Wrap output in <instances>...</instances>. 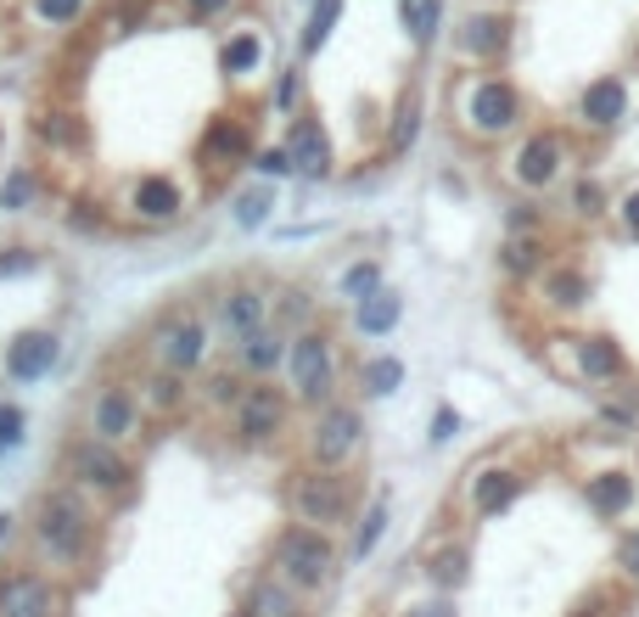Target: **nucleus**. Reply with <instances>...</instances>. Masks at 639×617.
Instances as JSON below:
<instances>
[{"instance_id": "50", "label": "nucleus", "mask_w": 639, "mask_h": 617, "mask_svg": "<svg viewBox=\"0 0 639 617\" xmlns=\"http://www.w3.org/2000/svg\"><path fill=\"white\" fill-rule=\"evenodd\" d=\"M617 219H623V230H628L634 242H639V185H634V192H623V197H617Z\"/></svg>"}, {"instance_id": "37", "label": "nucleus", "mask_w": 639, "mask_h": 617, "mask_svg": "<svg viewBox=\"0 0 639 617\" xmlns=\"http://www.w3.org/2000/svg\"><path fill=\"white\" fill-rule=\"evenodd\" d=\"M34 197H39L34 169H12L7 180H0V208H7V214H28V208H34Z\"/></svg>"}, {"instance_id": "55", "label": "nucleus", "mask_w": 639, "mask_h": 617, "mask_svg": "<svg viewBox=\"0 0 639 617\" xmlns=\"http://www.w3.org/2000/svg\"><path fill=\"white\" fill-rule=\"evenodd\" d=\"M404 617H460V612H455V601H426V606H410Z\"/></svg>"}, {"instance_id": "38", "label": "nucleus", "mask_w": 639, "mask_h": 617, "mask_svg": "<svg viewBox=\"0 0 639 617\" xmlns=\"http://www.w3.org/2000/svg\"><path fill=\"white\" fill-rule=\"evenodd\" d=\"M336 18H342V0H315V12H309V28H304V57H315L320 45L331 39Z\"/></svg>"}, {"instance_id": "39", "label": "nucleus", "mask_w": 639, "mask_h": 617, "mask_svg": "<svg viewBox=\"0 0 639 617\" xmlns=\"http://www.w3.org/2000/svg\"><path fill=\"white\" fill-rule=\"evenodd\" d=\"M370 293H381V264H376V259H360V264L342 270V298L365 304Z\"/></svg>"}, {"instance_id": "52", "label": "nucleus", "mask_w": 639, "mask_h": 617, "mask_svg": "<svg viewBox=\"0 0 639 617\" xmlns=\"http://www.w3.org/2000/svg\"><path fill=\"white\" fill-rule=\"evenodd\" d=\"M68 225H73L79 236H95V230H102L107 219H102V214H90V203H73V214H68Z\"/></svg>"}, {"instance_id": "16", "label": "nucleus", "mask_w": 639, "mask_h": 617, "mask_svg": "<svg viewBox=\"0 0 639 617\" xmlns=\"http://www.w3.org/2000/svg\"><path fill=\"white\" fill-rule=\"evenodd\" d=\"M567 169V140L561 135H527V147L516 152V185H527V192H550V185L561 180Z\"/></svg>"}, {"instance_id": "5", "label": "nucleus", "mask_w": 639, "mask_h": 617, "mask_svg": "<svg viewBox=\"0 0 639 617\" xmlns=\"http://www.w3.org/2000/svg\"><path fill=\"white\" fill-rule=\"evenodd\" d=\"M286 370H292V399H298L304 410H326L336 399V343L331 331L309 325L292 338L286 349Z\"/></svg>"}, {"instance_id": "53", "label": "nucleus", "mask_w": 639, "mask_h": 617, "mask_svg": "<svg viewBox=\"0 0 639 617\" xmlns=\"http://www.w3.org/2000/svg\"><path fill=\"white\" fill-rule=\"evenodd\" d=\"M617 567H623L628 579H639V534H628V539L617 545Z\"/></svg>"}, {"instance_id": "3", "label": "nucleus", "mask_w": 639, "mask_h": 617, "mask_svg": "<svg viewBox=\"0 0 639 617\" xmlns=\"http://www.w3.org/2000/svg\"><path fill=\"white\" fill-rule=\"evenodd\" d=\"M270 573L281 584H292L298 595H320L336 579V545H331V534L304 528V522L281 528L275 545H270Z\"/></svg>"}, {"instance_id": "44", "label": "nucleus", "mask_w": 639, "mask_h": 617, "mask_svg": "<svg viewBox=\"0 0 639 617\" xmlns=\"http://www.w3.org/2000/svg\"><path fill=\"white\" fill-rule=\"evenodd\" d=\"M253 169L264 174V180H292L298 169H292V152L286 147H264V152H253Z\"/></svg>"}, {"instance_id": "49", "label": "nucleus", "mask_w": 639, "mask_h": 617, "mask_svg": "<svg viewBox=\"0 0 639 617\" xmlns=\"http://www.w3.org/2000/svg\"><path fill=\"white\" fill-rule=\"evenodd\" d=\"M236 7V0H185V18L191 23H214V18H225Z\"/></svg>"}, {"instance_id": "40", "label": "nucleus", "mask_w": 639, "mask_h": 617, "mask_svg": "<svg viewBox=\"0 0 639 617\" xmlns=\"http://www.w3.org/2000/svg\"><path fill=\"white\" fill-rule=\"evenodd\" d=\"M259 57H264V45H259L253 34H236V39L225 45V73H230V79H248V73L259 68Z\"/></svg>"}, {"instance_id": "1", "label": "nucleus", "mask_w": 639, "mask_h": 617, "mask_svg": "<svg viewBox=\"0 0 639 617\" xmlns=\"http://www.w3.org/2000/svg\"><path fill=\"white\" fill-rule=\"evenodd\" d=\"M95 534H102V516H95L90 494H79L73 483L57 489H39L34 511H28V550L34 567L45 573H84L95 561Z\"/></svg>"}, {"instance_id": "46", "label": "nucleus", "mask_w": 639, "mask_h": 617, "mask_svg": "<svg viewBox=\"0 0 639 617\" xmlns=\"http://www.w3.org/2000/svg\"><path fill=\"white\" fill-rule=\"evenodd\" d=\"M28 270H39L34 248H7V253H0V275H28Z\"/></svg>"}, {"instance_id": "36", "label": "nucleus", "mask_w": 639, "mask_h": 617, "mask_svg": "<svg viewBox=\"0 0 639 617\" xmlns=\"http://www.w3.org/2000/svg\"><path fill=\"white\" fill-rule=\"evenodd\" d=\"M387 516H392V505H387V494H376V500H370V511L360 516V528H354V561H365V556L381 545V534H387Z\"/></svg>"}, {"instance_id": "33", "label": "nucleus", "mask_w": 639, "mask_h": 617, "mask_svg": "<svg viewBox=\"0 0 639 617\" xmlns=\"http://www.w3.org/2000/svg\"><path fill=\"white\" fill-rule=\"evenodd\" d=\"M466 561H471V556H466V545H444V550H437V556L426 561L432 590H444V595H449V590H460V584H466Z\"/></svg>"}, {"instance_id": "57", "label": "nucleus", "mask_w": 639, "mask_h": 617, "mask_svg": "<svg viewBox=\"0 0 639 617\" xmlns=\"http://www.w3.org/2000/svg\"><path fill=\"white\" fill-rule=\"evenodd\" d=\"M236 617H241V612H236Z\"/></svg>"}, {"instance_id": "7", "label": "nucleus", "mask_w": 639, "mask_h": 617, "mask_svg": "<svg viewBox=\"0 0 639 617\" xmlns=\"http://www.w3.org/2000/svg\"><path fill=\"white\" fill-rule=\"evenodd\" d=\"M365 444V410L360 404H342L331 399L326 410H315L309 433H304V455L309 466H326V471H342Z\"/></svg>"}, {"instance_id": "42", "label": "nucleus", "mask_w": 639, "mask_h": 617, "mask_svg": "<svg viewBox=\"0 0 639 617\" xmlns=\"http://www.w3.org/2000/svg\"><path fill=\"white\" fill-rule=\"evenodd\" d=\"M572 214L578 219H606L612 208H606V185L601 180H578L572 185Z\"/></svg>"}, {"instance_id": "28", "label": "nucleus", "mask_w": 639, "mask_h": 617, "mask_svg": "<svg viewBox=\"0 0 639 617\" xmlns=\"http://www.w3.org/2000/svg\"><path fill=\"white\" fill-rule=\"evenodd\" d=\"M360 388H365V399H392L404 388V359L399 354H370V359H360Z\"/></svg>"}, {"instance_id": "30", "label": "nucleus", "mask_w": 639, "mask_h": 617, "mask_svg": "<svg viewBox=\"0 0 639 617\" xmlns=\"http://www.w3.org/2000/svg\"><path fill=\"white\" fill-rule=\"evenodd\" d=\"M241 393H248V376H241L236 365H214V370L203 376V388H196V399H203L208 410H225V415L236 410Z\"/></svg>"}, {"instance_id": "19", "label": "nucleus", "mask_w": 639, "mask_h": 617, "mask_svg": "<svg viewBox=\"0 0 639 617\" xmlns=\"http://www.w3.org/2000/svg\"><path fill=\"white\" fill-rule=\"evenodd\" d=\"M191 376H180V370H163V365H152L146 370V382H140V415H158V421H174L185 404H191Z\"/></svg>"}, {"instance_id": "13", "label": "nucleus", "mask_w": 639, "mask_h": 617, "mask_svg": "<svg viewBox=\"0 0 639 617\" xmlns=\"http://www.w3.org/2000/svg\"><path fill=\"white\" fill-rule=\"evenodd\" d=\"M286 349H292V338L281 325H259L241 343H230V359H236V370L248 376V382H275V370L286 365Z\"/></svg>"}, {"instance_id": "25", "label": "nucleus", "mask_w": 639, "mask_h": 617, "mask_svg": "<svg viewBox=\"0 0 639 617\" xmlns=\"http://www.w3.org/2000/svg\"><path fill=\"white\" fill-rule=\"evenodd\" d=\"M399 320H404V298L392 293V287H381L365 304H354V331H360V338H387Z\"/></svg>"}, {"instance_id": "54", "label": "nucleus", "mask_w": 639, "mask_h": 617, "mask_svg": "<svg viewBox=\"0 0 639 617\" xmlns=\"http://www.w3.org/2000/svg\"><path fill=\"white\" fill-rule=\"evenodd\" d=\"M275 107H281V113H292V107H298V73H281V90H275Z\"/></svg>"}, {"instance_id": "41", "label": "nucleus", "mask_w": 639, "mask_h": 617, "mask_svg": "<svg viewBox=\"0 0 639 617\" xmlns=\"http://www.w3.org/2000/svg\"><path fill=\"white\" fill-rule=\"evenodd\" d=\"M270 208H275V185H259V192L236 197V225H241V230H259V225L270 219Z\"/></svg>"}, {"instance_id": "9", "label": "nucleus", "mask_w": 639, "mask_h": 617, "mask_svg": "<svg viewBox=\"0 0 639 617\" xmlns=\"http://www.w3.org/2000/svg\"><path fill=\"white\" fill-rule=\"evenodd\" d=\"M460 118H466V135H477V140L511 135V129L522 124V96H516V84H505V79H477V84L466 90Z\"/></svg>"}, {"instance_id": "31", "label": "nucleus", "mask_w": 639, "mask_h": 617, "mask_svg": "<svg viewBox=\"0 0 639 617\" xmlns=\"http://www.w3.org/2000/svg\"><path fill=\"white\" fill-rule=\"evenodd\" d=\"M309 320H315V298H309L304 287H286V293L270 304V325H281L286 338H298V331H309Z\"/></svg>"}, {"instance_id": "48", "label": "nucleus", "mask_w": 639, "mask_h": 617, "mask_svg": "<svg viewBox=\"0 0 639 617\" xmlns=\"http://www.w3.org/2000/svg\"><path fill=\"white\" fill-rule=\"evenodd\" d=\"M79 7H84V0H34V12H39L45 23H73Z\"/></svg>"}, {"instance_id": "18", "label": "nucleus", "mask_w": 639, "mask_h": 617, "mask_svg": "<svg viewBox=\"0 0 639 617\" xmlns=\"http://www.w3.org/2000/svg\"><path fill=\"white\" fill-rule=\"evenodd\" d=\"M241 617H309V595L281 584L275 573H259L248 590H241Z\"/></svg>"}, {"instance_id": "4", "label": "nucleus", "mask_w": 639, "mask_h": 617, "mask_svg": "<svg viewBox=\"0 0 639 617\" xmlns=\"http://www.w3.org/2000/svg\"><path fill=\"white\" fill-rule=\"evenodd\" d=\"M62 478L79 489V494H95V500H129L135 489V460L118 449V444H102V438H73L62 449Z\"/></svg>"}, {"instance_id": "11", "label": "nucleus", "mask_w": 639, "mask_h": 617, "mask_svg": "<svg viewBox=\"0 0 639 617\" xmlns=\"http://www.w3.org/2000/svg\"><path fill=\"white\" fill-rule=\"evenodd\" d=\"M140 421H146V415H140V399H135L129 388H118V382H113V388H102V393L90 399L84 433L124 449V444H135V438H140Z\"/></svg>"}, {"instance_id": "24", "label": "nucleus", "mask_w": 639, "mask_h": 617, "mask_svg": "<svg viewBox=\"0 0 639 617\" xmlns=\"http://www.w3.org/2000/svg\"><path fill=\"white\" fill-rule=\"evenodd\" d=\"M545 264H550L545 230H538V236H505V242H500V275H511V281L545 275Z\"/></svg>"}, {"instance_id": "17", "label": "nucleus", "mask_w": 639, "mask_h": 617, "mask_svg": "<svg viewBox=\"0 0 639 617\" xmlns=\"http://www.w3.org/2000/svg\"><path fill=\"white\" fill-rule=\"evenodd\" d=\"M129 214L146 219V225H174L185 214V192H180L169 174H140L129 185Z\"/></svg>"}, {"instance_id": "56", "label": "nucleus", "mask_w": 639, "mask_h": 617, "mask_svg": "<svg viewBox=\"0 0 639 617\" xmlns=\"http://www.w3.org/2000/svg\"><path fill=\"white\" fill-rule=\"evenodd\" d=\"M12 528H18V516H0V545L12 539Z\"/></svg>"}, {"instance_id": "14", "label": "nucleus", "mask_w": 639, "mask_h": 617, "mask_svg": "<svg viewBox=\"0 0 639 617\" xmlns=\"http://www.w3.org/2000/svg\"><path fill=\"white\" fill-rule=\"evenodd\" d=\"M196 163H203V174H225L230 163H253V129L248 118H214L203 147H196Z\"/></svg>"}, {"instance_id": "10", "label": "nucleus", "mask_w": 639, "mask_h": 617, "mask_svg": "<svg viewBox=\"0 0 639 617\" xmlns=\"http://www.w3.org/2000/svg\"><path fill=\"white\" fill-rule=\"evenodd\" d=\"M62 584L39 567H7L0 573V617H57Z\"/></svg>"}, {"instance_id": "26", "label": "nucleus", "mask_w": 639, "mask_h": 617, "mask_svg": "<svg viewBox=\"0 0 639 617\" xmlns=\"http://www.w3.org/2000/svg\"><path fill=\"white\" fill-rule=\"evenodd\" d=\"M460 45H466V57H500L505 45H511V23L500 12H477L466 28H460Z\"/></svg>"}, {"instance_id": "45", "label": "nucleus", "mask_w": 639, "mask_h": 617, "mask_svg": "<svg viewBox=\"0 0 639 617\" xmlns=\"http://www.w3.org/2000/svg\"><path fill=\"white\" fill-rule=\"evenodd\" d=\"M23 426H28L23 404H0V455H7V449H18V444H23Z\"/></svg>"}, {"instance_id": "43", "label": "nucleus", "mask_w": 639, "mask_h": 617, "mask_svg": "<svg viewBox=\"0 0 639 617\" xmlns=\"http://www.w3.org/2000/svg\"><path fill=\"white\" fill-rule=\"evenodd\" d=\"M538 230H545V208H533V203L505 208V236H538Z\"/></svg>"}, {"instance_id": "6", "label": "nucleus", "mask_w": 639, "mask_h": 617, "mask_svg": "<svg viewBox=\"0 0 639 617\" xmlns=\"http://www.w3.org/2000/svg\"><path fill=\"white\" fill-rule=\"evenodd\" d=\"M208 320L196 309H169L152 320V331H146V354H152V365L163 370H180V376H196L208 359Z\"/></svg>"}, {"instance_id": "34", "label": "nucleus", "mask_w": 639, "mask_h": 617, "mask_svg": "<svg viewBox=\"0 0 639 617\" xmlns=\"http://www.w3.org/2000/svg\"><path fill=\"white\" fill-rule=\"evenodd\" d=\"M415 135H421V102H415V96H404L399 107H392V129H387V152H392V158H404V152L415 147Z\"/></svg>"}, {"instance_id": "22", "label": "nucleus", "mask_w": 639, "mask_h": 617, "mask_svg": "<svg viewBox=\"0 0 639 617\" xmlns=\"http://www.w3.org/2000/svg\"><path fill=\"white\" fill-rule=\"evenodd\" d=\"M578 113H583V124L589 129H617L623 118H628V84L617 79V73H606V79H595L578 96Z\"/></svg>"}, {"instance_id": "51", "label": "nucleus", "mask_w": 639, "mask_h": 617, "mask_svg": "<svg viewBox=\"0 0 639 617\" xmlns=\"http://www.w3.org/2000/svg\"><path fill=\"white\" fill-rule=\"evenodd\" d=\"M455 433H460V415H455V410L444 404V410H437V415H432V433H426V438H432V444H449Z\"/></svg>"}, {"instance_id": "47", "label": "nucleus", "mask_w": 639, "mask_h": 617, "mask_svg": "<svg viewBox=\"0 0 639 617\" xmlns=\"http://www.w3.org/2000/svg\"><path fill=\"white\" fill-rule=\"evenodd\" d=\"M572 617H617V595H612V590H595L589 601L572 606Z\"/></svg>"}, {"instance_id": "2", "label": "nucleus", "mask_w": 639, "mask_h": 617, "mask_svg": "<svg viewBox=\"0 0 639 617\" xmlns=\"http://www.w3.org/2000/svg\"><path fill=\"white\" fill-rule=\"evenodd\" d=\"M286 505L292 516L304 522V528H349L354 522V505H360V489H354V471L342 466V471H326V466H304L298 478H292L286 489Z\"/></svg>"}, {"instance_id": "29", "label": "nucleus", "mask_w": 639, "mask_h": 617, "mask_svg": "<svg viewBox=\"0 0 639 617\" xmlns=\"http://www.w3.org/2000/svg\"><path fill=\"white\" fill-rule=\"evenodd\" d=\"M545 304L550 309H578L583 298H589V275L583 270H572V264H545Z\"/></svg>"}, {"instance_id": "32", "label": "nucleus", "mask_w": 639, "mask_h": 617, "mask_svg": "<svg viewBox=\"0 0 639 617\" xmlns=\"http://www.w3.org/2000/svg\"><path fill=\"white\" fill-rule=\"evenodd\" d=\"M34 135L45 140V147H57V152H79L84 147V124L73 113H62V107L57 113H39L34 118Z\"/></svg>"}, {"instance_id": "15", "label": "nucleus", "mask_w": 639, "mask_h": 617, "mask_svg": "<svg viewBox=\"0 0 639 617\" xmlns=\"http://www.w3.org/2000/svg\"><path fill=\"white\" fill-rule=\"evenodd\" d=\"M62 359V338L57 331H18V338L7 343V376L12 382H39V376H52V365Z\"/></svg>"}, {"instance_id": "23", "label": "nucleus", "mask_w": 639, "mask_h": 617, "mask_svg": "<svg viewBox=\"0 0 639 617\" xmlns=\"http://www.w3.org/2000/svg\"><path fill=\"white\" fill-rule=\"evenodd\" d=\"M522 494V471L516 466H488L471 478V516L488 522V516H500L511 500Z\"/></svg>"}, {"instance_id": "27", "label": "nucleus", "mask_w": 639, "mask_h": 617, "mask_svg": "<svg viewBox=\"0 0 639 617\" xmlns=\"http://www.w3.org/2000/svg\"><path fill=\"white\" fill-rule=\"evenodd\" d=\"M578 370L589 376V382H617V376L628 370V359H623V349L612 338H583L578 343Z\"/></svg>"}, {"instance_id": "35", "label": "nucleus", "mask_w": 639, "mask_h": 617, "mask_svg": "<svg viewBox=\"0 0 639 617\" xmlns=\"http://www.w3.org/2000/svg\"><path fill=\"white\" fill-rule=\"evenodd\" d=\"M437 23H444V0H404V34L415 45H432Z\"/></svg>"}, {"instance_id": "12", "label": "nucleus", "mask_w": 639, "mask_h": 617, "mask_svg": "<svg viewBox=\"0 0 639 617\" xmlns=\"http://www.w3.org/2000/svg\"><path fill=\"white\" fill-rule=\"evenodd\" d=\"M214 320H219V331H225L230 343H241L248 331L270 325V293L253 287V281H236V287H225L214 298Z\"/></svg>"}, {"instance_id": "21", "label": "nucleus", "mask_w": 639, "mask_h": 617, "mask_svg": "<svg viewBox=\"0 0 639 617\" xmlns=\"http://www.w3.org/2000/svg\"><path fill=\"white\" fill-rule=\"evenodd\" d=\"M286 152H292V169L304 180H326L331 174V140L315 118H292V135H286Z\"/></svg>"}, {"instance_id": "8", "label": "nucleus", "mask_w": 639, "mask_h": 617, "mask_svg": "<svg viewBox=\"0 0 639 617\" xmlns=\"http://www.w3.org/2000/svg\"><path fill=\"white\" fill-rule=\"evenodd\" d=\"M286 421H292V393L275 382H248V393L230 410V438L241 449H270V444H281Z\"/></svg>"}, {"instance_id": "20", "label": "nucleus", "mask_w": 639, "mask_h": 617, "mask_svg": "<svg viewBox=\"0 0 639 617\" xmlns=\"http://www.w3.org/2000/svg\"><path fill=\"white\" fill-rule=\"evenodd\" d=\"M634 494H639L634 471H595V478L583 483V500H589V511H595L601 522H623L634 511Z\"/></svg>"}]
</instances>
